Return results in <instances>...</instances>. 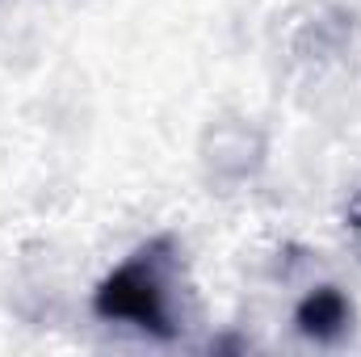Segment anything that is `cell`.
I'll return each instance as SVG.
<instances>
[{
  "mask_svg": "<svg viewBox=\"0 0 361 357\" xmlns=\"http://www.w3.org/2000/svg\"><path fill=\"white\" fill-rule=\"evenodd\" d=\"M173 240L160 236L152 244H143L135 257H126L114 269L97 294H92V311L101 320H118V324H135L139 332H152L160 341L177 337V320H173Z\"/></svg>",
  "mask_w": 361,
  "mask_h": 357,
  "instance_id": "cell-1",
  "label": "cell"
},
{
  "mask_svg": "<svg viewBox=\"0 0 361 357\" xmlns=\"http://www.w3.org/2000/svg\"><path fill=\"white\" fill-rule=\"evenodd\" d=\"M294 324H298L302 337H311V341H319V345H332V341H341V337L349 332L353 307H349V298H345L336 286H319V290H311V294L298 303Z\"/></svg>",
  "mask_w": 361,
  "mask_h": 357,
  "instance_id": "cell-2",
  "label": "cell"
},
{
  "mask_svg": "<svg viewBox=\"0 0 361 357\" xmlns=\"http://www.w3.org/2000/svg\"><path fill=\"white\" fill-rule=\"evenodd\" d=\"M349 223H353V227H357V231H361V198H357V202H353V210H349Z\"/></svg>",
  "mask_w": 361,
  "mask_h": 357,
  "instance_id": "cell-3",
  "label": "cell"
}]
</instances>
